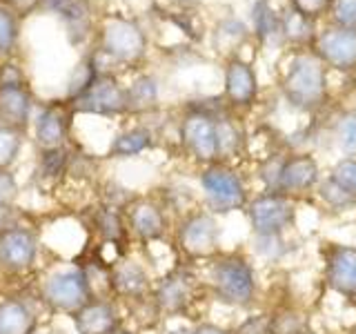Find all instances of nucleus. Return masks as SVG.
Listing matches in <instances>:
<instances>
[{
    "label": "nucleus",
    "instance_id": "1",
    "mask_svg": "<svg viewBox=\"0 0 356 334\" xmlns=\"http://www.w3.org/2000/svg\"><path fill=\"white\" fill-rule=\"evenodd\" d=\"M209 289L216 301L234 308H248L256 296V278L250 261L241 254H225L209 267Z\"/></svg>",
    "mask_w": 356,
    "mask_h": 334
},
{
    "label": "nucleus",
    "instance_id": "2",
    "mask_svg": "<svg viewBox=\"0 0 356 334\" xmlns=\"http://www.w3.org/2000/svg\"><path fill=\"white\" fill-rule=\"evenodd\" d=\"M94 296L96 292L92 278H89L85 267H76V265L54 270L49 276H44V281L40 285L42 305L51 315L72 317L74 312L81 310Z\"/></svg>",
    "mask_w": 356,
    "mask_h": 334
},
{
    "label": "nucleus",
    "instance_id": "3",
    "mask_svg": "<svg viewBox=\"0 0 356 334\" xmlns=\"http://www.w3.org/2000/svg\"><path fill=\"white\" fill-rule=\"evenodd\" d=\"M285 96L292 105L300 109L318 107L327 94V78L318 56L300 54L292 61L285 76Z\"/></svg>",
    "mask_w": 356,
    "mask_h": 334
},
{
    "label": "nucleus",
    "instance_id": "4",
    "mask_svg": "<svg viewBox=\"0 0 356 334\" xmlns=\"http://www.w3.org/2000/svg\"><path fill=\"white\" fill-rule=\"evenodd\" d=\"M176 243L187 259H209L218 252L220 228L216 216L207 209H194L178 221Z\"/></svg>",
    "mask_w": 356,
    "mask_h": 334
},
{
    "label": "nucleus",
    "instance_id": "5",
    "mask_svg": "<svg viewBox=\"0 0 356 334\" xmlns=\"http://www.w3.org/2000/svg\"><path fill=\"white\" fill-rule=\"evenodd\" d=\"M200 189H203L211 214H227L248 205L243 178L225 165H207L200 172Z\"/></svg>",
    "mask_w": 356,
    "mask_h": 334
},
{
    "label": "nucleus",
    "instance_id": "6",
    "mask_svg": "<svg viewBox=\"0 0 356 334\" xmlns=\"http://www.w3.org/2000/svg\"><path fill=\"white\" fill-rule=\"evenodd\" d=\"M245 207H248V218L252 230L256 232V237L283 234L296 218L292 196L272 192V189H267V192L248 200Z\"/></svg>",
    "mask_w": 356,
    "mask_h": 334
},
{
    "label": "nucleus",
    "instance_id": "7",
    "mask_svg": "<svg viewBox=\"0 0 356 334\" xmlns=\"http://www.w3.org/2000/svg\"><path fill=\"white\" fill-rule=\"evenodd\" d=\"M40 239L31 228L16 223L0 232V267L7 272L22 274L38 263Z\"/></svg>",
    "mask_w": 356,
    "mask_h": 334
},
{
    "label": "nucleus",
    "instance_id": "8",
    "mask_svg": "<svg viewBox=\"0 0 356 334\" xmlns=\"http://www.w3.org/2000/svg\"><path fill=\"white\" fill-rule=\"evenodd\" d=\"M152 276L143 263L120 256V259L107 270V292L116 301H131V303H143L152 296Z\"/></svg>",
    "mask_w": 356,
    "mask_h": 334
},
{
    "label": "nucleus",
    "instance_id": "9",
    "mask_svg": "<svg viewBox=\"0 0 356 334\" xmlns=\"http://www.w3.org/2000/svg\"><path fill=\"white\" fill-rule=\"evenodd\" d=\"M196 296V276L185 270V267H176V270L167 272L159 283L152 289V301L161 317H181L194 303Z\"/></svg>",
    "mask_w": 356,
    "mask_h": 334
},
{
    "label": "nucleus",
    "instance_id": "10",
    "mask_svg": "<svg viewBox=\"0 0 356 334\" xmlns=\"http://www.w3.org/2000/svg\"><path fill=\"white\" fill-rule=\"evenodd\" d=\"M100 47L118 63H136L145 56L147 40L134 20L109 18L100 31Z\"/></svg>",
    "mask_w": 356,
    "mask_h": 334
},
{
    "label": "nucleus",
    "instance_id": "11",
    "mask_svg": "<svg viewBox=\"0 0 356 334\" xmlns=\"http://www.w3.org/2000/svg\"><path fill=\"white\" fill-rule=\"evenodd\" d=\"M76 114H92V116H120L127 111V92L120 87L114 76L100 74L98 81L89 92L72 103Z\"/></svg>",
    "mask_w": 356,
    "mask_h": 334
},
{
    "label": "nucleus",
    "instance_id": "12",
    "mask_svg": "<svg viewBox=\"0 0 356 334\" xmlns=\"http://www.w3.org/2000/svg\"><path fill=\"white\" fill-rule=\"evenodd\" d=\"M181 141L196 161L211 165L218 159L216 118L207 111H189L181 122Z\"/></svg>",
    "mask_w": 356,
    "mask_h": 334
},
{
    "label": "nucleus",
    "instance_id": "13",
    "mask_svg": "<svg viewBox=\"0 0 356 334\" xmlns=\"http://www.w3.org/2000/svg\"><path fill=\"white\" fill-rule=\"evenodd\" d=\"M72 326L76 334H111L122 326L118 301L111 296H94L74 312Z\"/></svg>",
    "mask_w": 356,
    "mask_h": 334
},
{
    "label": "nucleus",
    "instance_id": "14",
    "mask_svg": "<svg viewBox=\"0 0 356 334\" xmlns=\"http://www.w3.org/2000/svg\"><path fill=\"white\" fill-rule=\"evenodd\" d=\"M74 114L76 111L70 100H60V103L56 100V103L44 105L36 114V118H33V134H36L38 148L49 150L65 145L72 129Z\"/></svg>",
    "mask_w": 356,
    "mask_h": 334
},
{
    "label": "nucleus",
    "instance_id": "15",
    "mask_svg": "<svg viewBox=\"0 0 356 334\" xmlns=\"http://www.w3.org/2000/svg\"><path fill=\"white\" fill-rule=\"evenodd\" d=\"M127 228L140 243L161 241L167 234V214L161 203L152 198H134L125 209Z\"/></svg>",
    "mask_w": 356,
    "mask_h": 334
},
{
    "label": "nucleus",
    "instance_id": "16",
    "mask_svg": "<svg viewBox=\"0 0 356 334\" xmlns=\"http://www.w3.org/2000/svg\"><path fill=\"white\" fill-rule=\"evenodd\" d=\"M327 285L343 296L356 299V248L354 245H332L325 265Z\"/></svg>",
    "mask_w": 356,
    "mask_h": 334
},
{
    "label": "nucleus",
    "instance_id": "17",
    "mask_svg": "<svg viewBox=\"0 0 356 334\" xmlns=\"http://www.w3.org/2000/svg\"><path fill=\"white\" fill-rule=\"evenodd\" d=\"M318 183V163L307 154L289 156L281 165V174H278L276 192L296 196L309 192L312 187Z\"/></svg>",
    "mask_w": 356,
    "mask_h": 334
},
{
    "label": "nucleus",
    "instance_id": "18",
    "mask_svg": "<svg viewBox=\"0 0 356 334\" xmlns=\"http://www.w3.org/2000/svg\"><path fill=\"white\" fill-rule=\"evenodd\" d=\"M33 96L27 85H0V125L25 134L31 122Z\"/></svg>",
    "mask_w": 356,
    "mask_h": 334
},
{
    "label": "nucleus",
    "instance_id": "19",
    "mask_svg": "<svg viewBox=\"0 0 356 334\" xmlns=\"http://www.w3.org/2000/svg\"><path fill=\"white\" fill-rule=\"evenodd\" d=\"M318 56L337 70H350L356 65V29L337 27L321 33L316 42Z\"/></svg>",
    "mask_w": 356,
    "mask_h": 334
},
{
    "label": "nucleus",
    "instance_id": "20",
    "mask_svg": "<svg viewBox=\"0 0 356 334\" xmlns=\"http://www.w3.org/2000/svg\"><path fill=\"white\" fill-rule=\"evenodd\" d=\"M256 92H259V85H256V76L252 72V67L238 58L229 61L225 70L227 103L234 107H250L256 100Z\"/></svg>",
    "mask_w": 356,
    "mask_h": 334
},
{
    "label": "nucleus",
    "instance_id": "21",
    "mask_svg": "<svg viewBox=\"0 0 356 334\" xmlns=\"http://www.w3.org/2000/svg\"><path fill=\"white\" fill-rule=\"evenodd\" d=\"M92 230L100 239L103 245H114V248H125L127 239L131 237L127 228L125 212L109 207V205H98L92 209Z\"/></svg>",
    "mask_w": 356,
    "mask_h": 334
},
{
    "label": "nucleus",
    "instance_id": "22",
    "mask_svg": "<svg viewBox=\"0 0 356 334\" xmlns=\"http://www.w3.org/2000/svg\"><path fill=\"white\" fill-rule=\"evenodd\" d=\"M38 315L27 301L5 299L0 301V334H36Z\"/></svg>",
    "mask_w": 356,
    "mask_h": 334
},
{
    "label": "nucleus",
    "instance_id": "23",
    "mask_svg": "<svg viewBox=\"0 0 356 334\" xmlns=\"http://www.w3.org/2000/svg\"><path fill=\"white\" fill-rule=\"evenodd\" d=\"M40 7L58 16L70 33H76V40H83L89 33V18H92L89 0H40Z\"/></svg>",
    "mask_w": 356,
    "mask_h": 334
},
{
    "label": "nucleus",
    "instance_id": "24",
    "mask_svg": "<svg viewBox=\"0 0 356 334\" xmlns=\"http://www.w3.org/2000/svg\"><path fill=\"white\" fill-rule=\"evenodd\" d=\"M154 145V134L147 127H129L116 134L109 143L111 159H134L143 152H147Z\"/></svg>",
    "mask_w": 356,
    "mask_h": 334
},
{
    "label": "nucleus",
    "instance_id": "25",
    "mask_svg": "<svg viewBox=\"0 0 356 334\" xmlns=\"http://www.w3.org/2000/svg\"><path fill=\"white\" fill-rule=\"evenodd\" d=\"M70 165H72V154L65 145L40 150L38 154V176L42 181H49V183L60 181V178L70 172Z\"/></svg>",
    "mask_w": 356,
    "mask_h": 334
},
{
    "label": "nucleus",
    "instance_id": "26",
    "mask_svg": "<svg viewBox=\"0 0 356 334\" xmlns=\"http://www.w3.org/2000/svg\"><path fill=\"white\" fill-rule=\"evenodd\" d=\"M127 111H145L156 105L159 100V85L152 76L136 78L127 89Z\"/></svg>",
    "mask_w": 356,
    "mask_h": 334
},
{
    "label": "nucleus",
    "instance_id": "27",
    "mask_svg": "<svg viewBox=\"0 0 356 334\" xmlns=\"http://www.w3.org/2000/svg\"><path fill=\"white\" fill-rule=\"evenodd\" d=\"M98 78H100V74H98V67H96V58L94 56H89V58H85L72 72L70 83H67V100L74 103L76 98H81L85 92L92 89V85L98 81Z\"/></svg>",
    "mask_w": 356,
    "mask_h": 334
},
{
    "label": "nucleus",
    "instance_id": "28",
    "mask_svg": "<svg viewBox=\"0 0 356 334\" xmlns=\"http://www.w3.org/2000/svg\"><path fill=\"white\" fill-rule=\"evenodd\" d=\"M254 25H256V33H259L261 40H272L278 33H283V25L281 18H278L276 11L267 5V0H259L254 7Z\"/></svg>",
    "mask_w": 356,
    "mask_h": 334
},
{
    "label": "nucleus",
    "instance_id": "29",
    "mask_svg": "<svg viewBox=\"0 0 356 334\" xmlns=\"http://www.w3.org/2000/svg\"><path fill=\"white\" fill-rule=\"evenodd\" d=\"M22 152V134L0 125V170H11Z\"/></svg>",
    "mask_w": 356,
    "mask_h": 334
},
{
    "label": "nucleus",
    "instance_id": "30",
    "mask_svg": "<svg viewBox=\"0 0 356 334\" xmlns=\"http://www.w3.org/2000/svg\"><path fill=\"white\" fill-rule=\"evenodd\" d=\"M18 45V18L9 5L0 3V54H11Z\"/></svg>",
    "mask_w": 356,
    "mask_h": 334
},
{
    "label": "nucleus",
    "instance_id": "31",
    "mask_svg": "<svg viewBox=\"0 0 356 334\" xmlns=\"http://www.w3.org/2000/svg\"><path fill=\"white\" fill-rule=\"evenodd\" d=\"M318 194L332 209H337V212H345V209H350V207L356 205V196L350 194L345 187H341L337 181H332V178H327V181L321 183Z\"/></svg>",
    "mask_w": 356,
    "mask_h": 334
},
{
    "label": "nucleus",
    "instance_id": "32",
    "mask_svg": "<svg viewBox=\"0 0 356 334\" xmlns=\"http://www.w3.org/2000/svg\"><path fill=\"white\" fill-rule=\"evenodd\" d=\"M337 141L343 154L348 156V159H354L356 156V111H348V114H343L339 118Z\"/></svg>",
    "mask_w": 356,
    "mask_h": 334
},
{
    "label": "nucleus",
    "instance_id": "33",
    "mask_svg": "<svg viewBox=\"0 0 356 334\" xmlns=\"http://www.w3.org/2000/svg\"><path fill=\"white\" fill-rule=\"evenodd\" d=\"M218 132V156H232L241 148V134L229 118H216Z\"/></svg>",
    "mask_w": 356,
    "mask_h": 334
},
{
    "label": "nucleus",
    "instance_id": "34",
    "mask_svg": "<svg viewBox=\"0 0 356 334\" xmlns=\"http://www.w3.org/2000/svg\"><path fill=\"white\" fill-rule=\"evenodd\" d=\"M281 25H283V33L287 38L303 40L309 36V18L305 14H300V11L294 7L281 18Z\"/></svg>",
    "mask_w": 356,
    "mask_h": 334
},
{
    "label": "nucleus",
    "instance_id": "35",
    "mask_svg": "<svg viewBox=\"0 0 356 334\" xmlns=\"http://www.w3.org/2000/svg\"><path fill=\"white\" fill-rule=\"evenodd\" d=\"M303 317L296 312H281L272 317V334H303Z\"/></svg>",
    "mask_w": 356,
    "mask_h": 334
},
{
    "label": "nucleus",
    "instance_id": "36",
    "mask_svg": "<svg viewBox=\"0 0 356 334\" xmlns=\"http://www.w3.org/2000/svg\"><path fill=\"white\" fill-rule=\"evenodd\" d=\"M330 178L356 196V159H343L341 163H337Z\"/></svg>",
    "mask_w": 356,
    "mask_h": 334
},
{
    "label": "nucleus",
    "instance_id": "37",
    "mask_svg": "<svg viewBox=\"0 0 356 334\" xmlns=\"http://www.w3.org/2000/svg\"><path fill=\"white\" fill-rule=\"evenodd\" d=\"M18 196H20L18 178L11 174V170H0V203L16 205Z\"/></svg>",
    "mask_w": 356,
    "mask_h": 334
},
{
    "label": "nucleus",
    "instance_id": "38",
    "mask_svg": "<svg viewBox=\"0 0 356 334\" xmlns=\"http://www.w3.org/2000/svg\"><path fill=\"white\" fill-rule=\"evenodd\" d=\"M332 11L341 27L356 29V0H334Z\"/></svg>",
    "mask_w": 356,
    "mask_h": 334
},
{
    "label": "nucleus",
    "instance_id": "39",
    "mask_svg": "<svg viewBox=\"0 0 356 334\" xmlns=\"http://www.w3.org/2000/svg\"><path fill=\"white\" fill-rule=\"evenodd\" d=\"M232 334H272V317L254 315L250 319H245Z\"/></svg>",
    "mask_w": 356,
    "mask_h": 334
},
{
    "label": "nucleus",
    "instance_id": "40",
    "mask_svg": "<svg viewBox=\"0 0 356 334\" xmlns=\"http://www.w3.org/2000/svg\"><path fill=\"white\" fill-rule=\"evenodd\" d=\"M256 250L263 256H272V259L281 256L285 252L281 234H274V237H256Z\"/></svg>",
    "mask_w": 356,
    "mask_h": 334
},
{
    "label": "nucleus",
    "instance_id": "41",
    "mask_svg": "<svg viewBox=\"0 0 356 334\" xmlns=\"http://www.w3.org/2000/svg\"><path fill=\"white\" fill-rule=\"evenodd\" d=\"M332 0H294V9H298L300 14L309 16H316L321 9H325Z\"/></svg>",
    "mask_w": 356,
    "mask_h": 334
},
{
    "label": "nucleus",
    "instance_id": "42",
    "mask_svg": "<svg viewBox=\"0 0 356 334\" xmlns=\"http://www.w3.org/2000/svg\"><path fill=\"white\" fill-rule=\"evenodd\" d=\"M0 85H25V76L16 65H3L0 70Z\"/></svg>",
    "mask_w": 356,
    "mask_h": 334
},
{
    "label": "nucleus",
    "instance_id": "43",
    "mask_svg": "<svg viewBox=\"0 0 356 334\" xmlns=\"http://www.w3.org/2000/svg\"><path fill=\"white\" fill-rule=\"evenodd\" d=\"M16 205H3L0 203V232L11 228V225H16Z\"/></svg>",
    "mask_w": 356,
    "mask_h": 334
},
{
    "label": "nucleus",
    "instance_id": "44",
    "mask_svg": "<svg viewBox=\"0 0 356 334\" xmlns=\"http://www.w3.org/2000/svg\"><path fill=\"white\" fill-rule=\"evenodd\" d=\"M192 334H232V332L220 326H214V323H198L196 328H192Z\"/></svg>",
    "mask_w": 356,
    "mask_h": 334
},
{
    "label": "nucleus",
    "instance_id": "45",
    "mask_svg": "<svg viewBox=\"0 0 356 334\" xmlns=\"http://www.w3.org/2000/svg\"><path fill=\"white\" fill-rule=\"evenodd\" d=\"M5 5H9L11 9H31L33 5H40V0H5Z\"/></svg>",
    "mask_w": 356,
    "mask_h": 334
},
{
    "label": "nucleus",
    "instance_id": "46",
    "mask_svg": "<svg viewBox=\"0 0 356 334\" xmlns=\"http://www.w3.org/2000/svg\"><path fill=\"white\" fill-rule=\"evenodd\" d=\"M111 334H138V332H136V330H131V328H127L125 323H122V326H120L118 330H114Z\"/></svg>",
    "mask_w": 356,
    "mask_h": 334
},
{
    "label": "nucleus",
    "instance_id": "47",
    "mask_svg": "<svg viewBox=\"0 0 356 334\" xmlns=\"http://www.w3.org/2000/svg\"><path fill=\"white\" fill-rule=\"evenodd\" d=\"M167 334H192V330H172V332H167Z\"/></svg>",
    "mask_w": 356,
    "mask_h": 334
}]
</instances>
